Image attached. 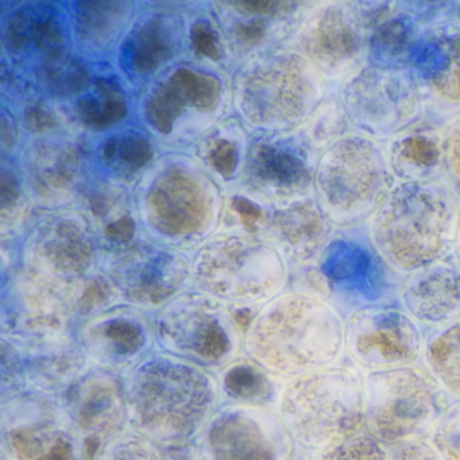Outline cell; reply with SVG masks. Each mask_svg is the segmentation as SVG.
Instances as JSON below:
<instances>
[{"instance_id":"484cf974","label":"cell","mask_w":460,"mask_h":460,"mask_svg":"<svg viewBox=\"0 0 460 460\" xmlns=\"http://www.w3.org/2000/svg\"><path fill=\"white\" fill-rule=\"evenodd\" d=\"M298 45L317 69L341 71L359 50V36L349 18L338 7L314 13L301 26Z\"/></svg>"},{"instance_id":"1f68e13d","label":"cell","mask_w":460,"mask_h":460,"mask_svg":"<svg viewBox=\"0 0 460 460\" xmlns=\"http://www.w3.org/2000/svg\"><path fill=\"white\" fill-rule=\"evenodd\" d=\"M314 460H387L386 448L373 436L347 438L314 454Z\"/></svg>"},{"instance_id":"d4e9b609","label":"cell","mask_w":460,"mask_h":460,"mask_svg":"<svg viewBox=\"0 0 460 460\" xmlns=\"http://www.w3.org/2000/svg\"><path fill=\"white\" fill-rule=\"evenodd\" d=\"M319 265L328 292L347 293L349 297L359 296L368 305L376 300L379 285L385 284V263L373 246L349 243V239H333Z\"/></svg>"},{"instance_id":"ffe728a7","label":"cell","mask_w":460,"mask_h":460,"mask_svg":"<svg viewBox=\"0 0 460 460\" xmlns=\"http://www.w3.org/2000/svg\"><path fill=\"white\" fill-rule=\"evenodd\" d=\"M222 98V85L215 77L180 69L150 91L145 103L146 118L161 134L184 138L190 131L214 122L223 107Z\"/></svg>"},{"instance_id":"44dd1931","label":"cell","mask_w":460,"mask_h":460,"mask_svg":"<svg viewBox=\"0 0 460 460\" xmlns=\"http://www.w3.org/2000/svg\"><path fill=\"white\" fill-rule=\"evenodd\" d=\"M333 225L317 199L305 196L262 211L255 230L284 255L289 265L319 263L333 241Z\"/></svg>"},{"instance_id":"30bf717a","label":"cell","mask_w":460,"mask_h":460,"mask_svg":"<svg viewBox=\"0 0 460 460\" xmlns=\"http://www.w3.org/2000/svg\"><path fill=\"white\" fill-rule=\"evenodd\" d=\"M389 161L363 137H349L324 153L314 172L317 200L338 227L371 219L393 190Z\"/></svg>"},{"instance_id":"9c48e42d","label":"cell","mask_w":460,"mask_h":460,"mask_svg":"<svg viewBox=\"0 0 460 460\" xmlns=\"http://www.w3.org/2000/svg\"><path fill=\"white\" fill-rule=\"evenodd\" d=\"M366 430L389 447L428 438L451 397L419 365L363 373Z\"/></svg>"},{"instance_id":"9a60e30c","label":"cell","mask_w":460,"mask_h":460,"mask_svg":"<svg viewBox=\"0 0 460 460\" xmlns=\"http://www.w3.org/2000/svg\"><path fill=\"white\" fill-rule=\"evenodd\" d=\"M424 344L421 327L401 306L371 304L346 319V354L363 371L417 365Z\"/></svg>"},{"instance_id":"4316f807","label":"cell","mask_w":460,"mask_h":460,"mask_svg":"<svg viewBox=\"0 0 460 460\" xmlns=\"http://www.w3.org/2000/svg\"><path fill=\"white\" fill-rule=\"evenodd\" d=\"M417 74L436 95L449 103L460 102V34L438 31L422 39L411 49Z\"/></svg>"},{"instance_id":"ba28073f","label":"cell","mask_w":460,"mask_h":460,"mask_svg":"<svg viewBox=\"0 0 460 460\" xmlns=\"http://www.w3.org/2000/svg\"><path fill=\"white\" fill-rule=\"evenodd\" d=\"M319 69L298 52L279 50L252 58L234 87L236 109L254 126L288 130L305 122L324 93Z\"/></svg>"},{"instance_id":"7a4b0ae2","label":"cell","mask_w":460,"mask_h":460,"mask_svg":"<svg viewBox=\"0 0 460 460\" xmlns=\"http://www.w3.org/2000/svg\"><path fill=\"white\" fill-rule=\"evenodd\" d=\"M123 378L128 425L160 446L196 438L223 401L217 376L158 349Z\"/></svg>"},{"instance_id":"4dcf8cb0","label":"cell","mask_w":460,"mask_h":460,"mask_svg":"<svg viewBox=\"0 0 460 460\" xmlns=\"http://www.w3.org/2000/svg\"><path fill=\"white\" fill-rule=\"evenodd\" d=\"M409 50L411 28L402 20L387 21L374 31L370 40V58L378 68L394 69L397 61Z\"/></svg>"},{"instance_id":"52a82bcc","label":"cell","mask_w":460,"mask_h":460,"mask_svg":"<svg viewBox=\"0 0 460 460\" xmlns=\"http://www.w3.org/2000/svg\"><path fill=\"white\" fill-rule=\"evenodd\" d=\"M255 312L188 290L153 314L157 349L217 376L243 357L244 331Z\"/></svg>"},{"instance_id":"f35d334b","label":"cell","mask_w":460,"mask_h":460,"mask_svg":"<svg viewBox=\"0 0 460 460\" xmlns=\"http://www.w3.org/2000/svg\"><path fill=\"white\" fill-rule=\"evenodd\" d=\"M289 460H314V459H312V457L306 456V455H298V456H293V455H292V457H290Z\"/></svg>"},{"instance_id":"ac0fdd59","label":"cell","mask_w":460,"mask_h":460,"mask_svg":"<svg viewBox=\"0 0 460 460\" xmlns=\"http://www.w3.org/2000/svg\"><path fill=\"white\" fill-rule=\"evenodd\" d=\"M243 184L254 203L277 206L309 196L314 172L296 139L270 137L258 139L247 149Z\"/></svg>"},{"instance_id":"6da1fadb","label":"cell","mask_w":460,"mask_h":460,"mask_svg":"<svg viewBox=\"0 0 460 460\" xmlns=\"http://www.w3.org/2000/svg\"><path fill=\"white\" fill-rule=\"evenodd\" d=\"M346 352V319L324 296L296 289L255 312L243 357L279 381L338 365Z\"/></svg>"},{"instance_id":"3957f363","label":"cell","mask_w":460,"mask_h":460,"mask_svg":"<svg viewBox=\"0 0 460 460\" xmlns=\"http://www.w3.org/2000/svg\"><path fill=\"white\" fill-rule=\"evenodd\" d=\"M223 209L219 188L206 169L190 158H161L137 188L141 236L187 254L217 233Z\"/></svg>"},{"instance_id":"277c9868","label":"cell","mask_w":460,"mask_h":460,"mask_svg":"<svg viewBox=\"0 0 460 460\" xmlns=\"http://www.w3.org/2000/svg\"><path fill=\"white\" fill-rule=\"evenodd\" d=\"M459 211L446 185L403 182L371 217L368 241L385 266L406 276L454 254Z\"/></svg>"},{"instance_id":"e0dca14e","label":"cell","mask_w":460,"mask_h":460,"mask_svg":"<svg viewBox=\"0 0 460 460\" xmlns=\"http://www.w3.org/2000/svg\"><path fill=\"white\" fill-rule=\"evenodd\" d=\"M349 120L370 136L389 137L413 122L420 95L413 80L392 68L363 69L341 93Z\"/></svg>"},{"instance_id":"5b68a950","label":"cell","mask_w":460,"mask_h":460,"mask_svg":"<svg viewBox=\"0 0 460 460\" xmlns=\"http://www.w3.org/2000/svg\"><path fill=\"white\" fill-rule=\"evenodd\" d=\"M289 263L257 230H217L192 257V290L239 311H258L284 293Z\"/></svg>"},{"instance_id":"83f0119b","label":"cell","mask_w":460,"mask_h":460,"mask_svg":"<svg viewBox=\"0 0 460 460\" xmlns=\"http://www.w3.org/2000/svg\"><path fill=\"white\" fill-rule=\"evenodd\" d=\"M422 359L444 392L460 402V320L425 336Z\"/></svg>"},{"instance_id":"7402d4cb","label":"cell","mask_w":460,"mask_h":460,"mask_svg":"<svg viewBox=\"0 0 460 460\" xmlns=\"http://www.w3.org/2000/svg\"><path fill=\"white\" fill-rule=\"evenodd\" d=\"M75 429L88 440L111 438L128 424L125 378L91 366L60 398Z\"/></svg>"},{"instance_id":"8992f818","label":"cell","mask_w":460,"mask_h":460,"mask_svg":"<svg viewBox=\"0 0 460 460\" xmlns=\"http://www.w3.org/2000/svg\"><path fill=\"white\" fill-rule=\"evenodd\" d=\"M277 411L295 444L314 454L362 435L363 374L338 363L289 379L282 385Z\"/></svg>"},{"instance_id":"8d00e7d4","label":"cell","mask_w":460,"mask_h":460,"mask_svg":"<svg viewBox=\"0 0 460 460\" xmlns=\"http://www.w3.org/2000/svg\"><path fill=\"white\" fill-rule=\"evenodd\" d=\"M446 164L449 179L460 190V120L452 126L446 141Z\"/></svg>"},{"instance_id":"74e56055","label":"cell","mask_w":460,"mask_h":460,"mask_svg":"<svg viewBox=\"0 0 460 460\" xmlns=\"http://www.w3.org/2000/svg\"><path fill=\"white\" fill-rule=\"evenodd\" d=\"M454 254L460 258V211L459 217H457L456 234H455Z\"/></svg>"},{"instance_id":"5bb4252c","label":"cell","mask_w":460,"mask_h":460,"mask_svg":"<svg viewBox=\"0 0 460 460\" xmlns=\"http://www.w3.org/2000/svg\"><path fill=\"white\" fill-rule=\"evenodd\" d=\"M77 323L76 306L68 293L23 268L10 274L0 308L2 338L23 349L74 335Z\"/></svg>"},{"instance_id":"d590c367","label":"cell","mask_w":460,"mask_h":460,"mask_svg":"<svg viewBox=\"0 0 460 460\" xmlns=\"http://www.w3.org/2000/svg\"><path fill=\"white\" fill-rule=\"evenodd\" d=\"M387 460H443L428 438L401 441L386 447Z\"/></svg>"},{"instance_id":"4fadbf2b","label":"cell","mask_w":460,"mask_h":460,"mask_svg":"<svg viewBox=\"0 0 460 460\" xmlns=\"http://www.w3.org/2000/svg\"><path fill=\"white\" fill-rule=\"evenodd\" d=\"M198 436L200 460H289L295 446L279 411L241 401L220 403Z\"/></svg>"},{"instance_id":"f1b7e54d","label":"cell","mask_w":460,"mask_h":460,"mask_svg":"<svg viewBox=\"0 0 460 460\" xmlns=\"http://www.w3.org/2000/svg\"><path fill=\"white\" fill-rule=\"evenodd\" d=\"M223 398L227 401L269 406V400L279 402V392L284 382L266 373L260 366L242 357L238 362L217 374Z\"/></svg>"},{"instance_id":"e575fe53","label":"cell","mask_w":460,"mask_h":460,"mask_svg":"<svg viewBox=\"0 0 460 460\" xmlns=\"http://www.w3.org/2000/svg\"><path fill=\"white\" fill-rule=\"evenodd\" d=\"M398 155L419 168H432L438 163L440 150L432 139L422 136L408 137L398 145Z\"/></svg>"},{"instance_id":"2e32d148","label":"cell","mask_w":460,"mask_h":460,"mask_svg":"<svg viewBox=\"0 0 460 460\" xmlns=\"http://www.w3.org/2000/svg\"><path fill=\"white\" fill-rule=\"evenodd\" d=\"M75 338L93 367L119 376L157 349L153 314L122 301L77 323Z\"/></svg>"},{"instance_id":"d6a6232c","label":"cell","mask_w":460,"mask_h":460,"mask_svg":"<svg viewBox=\"0 0 460 460\" xmlns=\"http://www.w3.org/2000/svg\"><path fill=\"white\" fill-rule=\"evenodd\" d=\"M2 403L9 402L28 390L22 352L12 341L2 338Z\"/></svg>"},{"instance_id":"603a6c76","label":"cell","mask_w":460,"mask_h":460,"mask_svg":"<svg viewBox=\"0 0 460 460\" xmlns=\"http://www.w3.org/2000/svg\"><path fill=\"white\" fill-rule=\"evenodd\" d=\"M398 297L401 308L429 332L459 322L460 258L449 254L406 274Z\"/></svg>"},{"instance_id":"d6986e66","label":"cell","mask_w":460,"mask_h":460,"mask_svg":"<svg viewBox=\"0 0 460 460\" xmlns=\"http://www.w3.org/2000/svg\"><path fill=\"white\" fill-rule=\"evenodd\" d=\"M22 421L7 430L9 452L14 460H79L75 429L60 400L26 392L2 403Z\"/></svg>"},{"instance_id":"8fae6325","label":"cell","mask_w":460,"mask_h":460,"mask_svg":"<svg viewBox=\"0 0 460 460\" xmlns=\"http://www.w3.org/2000/svg\"><path fill=\"white\" fill-rule=\"evenodd\" d=\"M104 249L99 228L85 212L58 208L40 217L21 247L22 268L74 298L101 276Z\"/></svg>"},{"instance_id":"f546056e","label":"cell","mask_w":460,"mask_h":460,"mask_svg":"<svg viewBox=\"0 0 460 460\" xmlns=\"http://www.w3.org/2000/svg\"><path fill=\"white\" fill-rule=\"evenodd\" d=\"M93 460H166L160 444L130 427L107 438Z\"/></svg>"},{"instance_id":"7c38bea8","label":"cell","mask_w":460,"mask_h":460,"mask_svg":"<svg viewBox=\"0 0 460 460\" xmlns=\"http://www.w3.org/2000/svg\"><path fill=\"white\" fill-rule=\"evenodd\" d=\"M102 273L119 301L152 314L192 289V258L144 236L106 250Z\"/></svg>"},{"instance_id":"cb8c5ba5","label":"cell","mask_w":460,"mask_h":460,"mask_svg":"<svg viewBox=\"0 0 460 460\" xmlns=\"http://www.w3.org/2000/svg\"><path fill=\"white\" fill-rule=\"evenodd\" d=\"M20 349L28 390L37 394L60 398L91 367L75 333Z\"/></svg>"},{"instance_id":"836d02e7","label":"cell","mask_w":460,"mask_h":460,"mask_svg":"<svg viewBox=\"0 0 460 460\" xmlns=\"http://www.w3.org/2000/svg\"><path fill=\"white\" fill-rule=\"evenodd\" d=\"M428 440L443 460H460V402L449 406L440 417Z\"/></svg>"}]
</instances>
